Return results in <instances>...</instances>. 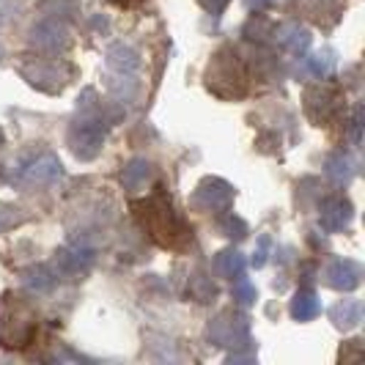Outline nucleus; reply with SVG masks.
Returning <instances> with one entry per match:
<instances>
[{
	"label": "nucleus",
	"mask_w": 365,
	"mask_h": 365,
	"mask_svg": "<svg viewBox=\"0 0 365 365\" xmlns=\"http://www.w3.org/2000/svg\"><path fill=\"white\" fill-rule=\"evenodd\" d=\"M351 143H360L363 140V108L354 110V115H351Z\"/></svg>",
	"instance_id": "nucleus-24"
},
{
	"label": "nucleus",
	"mask_w": 365,
	"mask_h": 365,
	"mask_svg": "<svg viewBox=\"0 0 365 365\" xmlns=\"http://www.w3.org/2000/svg\"><path fill=\"white\" fill-rule=\"evenodd\" d=\"M36 335V311L17 294H3L0 299V346L25 349Z\"/></svg>",
	"instance_id": "nucleus-2"
},
{
	"label": "nucleus",
	"mask_w": 365,
	"mask_h": 365,
	"mask_svg": "<svg viewBox=\"0 0 365 365\" xmlns=\"http://www.w3.org/2000/svg\"><path fill=\"white\" fill-rule=\"evenodd\" d=\"M269 245H272V242H269V237L258 239V250L253 253V267H256V269H261V267L267 264V256H269Z\"/></svg>",
	"instance_id": "nucleus-23"
},
{
	"label": "nucleus",
	"mask_w": 365,
	"mask_h": 365,
	"mask_svg": "<svg viewBox=\"0 0 365 365\" xmlns=\"http://www.w3.org/2000/svg\"><path fill=\"white\" fill-rule=\"evenodd\" d=\"M360 280H363V269L351 258H338L327 269V283L335 292H354Z\"/></svg>",
	"instance_id": "nucleus-9"
},
{
	"label": "nucleus",
	"mask_w": 365,
	"mask_h": 365,
	"mask_svg": "<svg viewBox=\"0 0 365 365\" xmlns=\"http://www.w3.org/2000/svg\"><path fill=\"white\" fill-rule=\"evenodd\" d=\"M209 335L220 346H234L237 341H242L247 335V319L234 316V313H222L217 322L209 327Z\"/></svg>",
	"instance_id": "nucleus-8"
},
{
	"label": "nucleus",
	"mask_w": 365,
	"mask_h": 365,
	"mask_svg": "<svg viewBox=\"0 0 365 365\" xmlns=\"http://www.w3.org/2000/svg\"><path fill=\"white\" fill-rule=\"evenodd\" d=\"M22 77L31 83V86H36L41 91H61L63 88V83H66V69H61L58 63H50V61H36V63H25L22 69Z\"/></svg>",
	"instance_id": "nucleus-5"
},
{
	"label": "nucleus",
	"mask_w": 365,
	"mask_h": 365,
	"mask_svg": "<svg viewBox=\"0 0 365 365\" xmlns=\"http://www.w3.org/2000/svg\"><path fill=\"white\" fill-rule=\"evenodd\" d=\"M83 110H86V115H80L69 129V146H72L77 160H93L102 151L105 129H102V121L93 115L88 105H83Z\"/></svg>",
	"instance_id": "nucleus-3"
},
{
	"label": "nucleus",
	"mask_w": 365,
	"mask_h": 365,
	"mask_svg": "<svg viewBox=\"0 0 365 365\" xmlns=\"http://www.w3.org/2000/svg\"><path fill=\"white\" fill-rule=\"evenodd\" d=\"M217 272L222 274V277H231V280H237V277H242L245 274V269H247V261H245V256L239 253V250H222L217 256Z\"/></svg>",
	"instance_id": "nucleus-17"
},
{
	"label": "nucleus",
	"mask_w": 365,
	"mask_h": 365,
	"mask_svg": "<svg viewBox=\"0 0 365 365\" xmlns=\"http://www.w3.org/2000/svg\"><path fill=\"white\" fill-rule=\"evenodd\" d=\"M277 41H280L292 55H302L311 47V31H305V28H299V25H283V28L277 31Z\"/></svg>",
	"instance_id": "nucleus-13"
},
{
	"label": "nucleus",
	"mask_w": 365,
	"mask_h": 365,
	"mask_svg": "<svg viewBox=\"0 0 365 365\" xmlns=\"http://www.w3.org/2000/svg\"><path fill=\"white\" fill-rule=\"evenodd\" d=\"M329 319H332V324L338 329H354L363 322V305L357 299H341L329 311Z\"/></svg>",
	"instance_id": "nucleus-12"
},
{
	"label": "nucleus",
	"mask_w": 365,
	"mask_h": 365,
	"mask_svg": "<svg viewBox=\"0 0 365 365\" xmlns=\"http://www.w3.org/2000/svg\"><path fill=\"white\" fill-rule=\"evenodd\" d=\"M148 179H151V165L146 160H140V157L127 163V168L121 170V184L127 190H143L148 184Z\"/></svg>",
	"instance_id": "nucleus-14"
},
{
	"label": "nucleus",
	"mask_w": 365,
	"mask_h": 365,
	"mask_svg": "<svg viewBox=\"0 0 365 365\" xmlns=\"http://www.w3.org/2000/svg\"><path fill=\"white\" fill-rule=\"evenodd\" d=\"M61 173H63V168H61V160L55 157L53 151H38V154L28 157L25 163L19 165L17 179L28 184H47L55 182Z\"/></svg>",
	"instance_id": "nucleus-4"
},
{
	"label": "nucleus",
	"mask_w": 365,
	"mask_h": 365,
	"mask_svg": "<svg viewBox=\"0 0 365 365\" xmlns=\"http://www.w3.org/2000/svg\"><path fill=\"white\" fill-rule=\"evenodd\" d=\"M132 212H135V220L140 222V228L154 239V245L173 250V253H184L192 245V228L176 212L165 187H157L154 195L132 203Z\"/></svg>",
	"instance_id": "nucleus-1"
},
{
	"label": "nucleus",
	"mask_w": 365,
	"mask_h": 365,
	"mask_svg": "<svg viewBox=\"0 0 365 365\" xmlns=\"http://www.w3.org/2000/svg\"><path fill=\"white\" fill-rule=\"evenodd\" d=\"M305 66H308V72L313 77H327L332 69H335V53L332 50H319V53H313L308 61H305Z\"/></svg>",
	"instance_id": "nucleus-18"
},
{
	"label": "nucleus",
	"mask_w": 365,
	"mask_h": 365,
	"mask_svg": "<svg viewBox=\"0 0 365 365\" xmlns=\"http://www.w3.org/2000/svg\"><path fill=\"white\" fill-rule=\"evenodd\" d=\"M115 6H121V9H135V6H140L143 0H113Z\"/></svg>",
	"instance_id": "nucleus-26"
},
{
	"label": "nucleus",
	"mask_w": 365,
	"mask_h": 365,
	"mask_svg": "<svg viewBox=\"0 0 365 365\" xmlns=\"http://www.w3.org/2000/svg\"><path fill=\"white\" fill-rule=\"evenodd\" d=\"M195 201L201 203L203 209H212V212H228L231 201H234V190L222 179H203L195 190Z\"/></svg>",
	"instance_id": "nucleus-6"
},
{
	"label": "nucleus",
	"mask_w": 365,
	"mask_h": 365,
	"mask_svg": "<svg viewBox=\"0 0 365 365\" xmlns=\"http://www.w3.org/2000/svg\"><path fill=\"white\" fill-rule=\"evenodd\" d=\"M234 299H237L239 305H253L258 299V294H256V286H250L247 280H242V277H237V286H234Z\"/></svg>",
	"instance_id": "nucleus-20"
},
{
	"label": "nucleus",
	"mask_w": 365,
	"mask_h": 365,
	"mask_svg": "<svg viewBox=\"0 0 365 365\" xmlns=\"http://www.w3.org/2000/svg\"><path fill=\"white\" fill-rule=\"evenodd\" d=\"M215 294H217L215 283H212V280H206L203 274H195V277L190 280V297H192V299H198V302H209Z\"/></svg>",
	"instance_id": "nucleus-19"
},
{
	"label": "nucleus",
	"mask_w": 365,
	"mask_h": 365,
	"mask_svg": "<svg viewBox=\"0 0 365 365\" xmlns=\"http://www.w3.org/2000/svg\"><path fill=\"white\" fill-rule=\"evenodd\" d=\"M201 3L206 6V9H209V11H220V9H222L228 0H201Z\"/></svg>",
	"instance_id": "nucleus-25"
},
{
	"label": "nucleus",
	"mask_w": 365,
	"mask_h": 365,
	"mask_svg": "<svg viewBox=\"0 0 365 365\" xmlns=\"http://www.w3.org/2000/svg\"><path fill=\"white\" fill-rule=\"evenodd\" d=\"M31 41L36 44L38 50L58 53V50H63V47L69 44V31H66V25L58 22V19H44V22H38L36 28L31 31Z\"/></svg>",
	"instance_id": "nucleus-7"
},
{
	"label": "nucleus",
	"mask_w": 365,
	"mask_h": 365,
	"mask_svg": "<svg viewBox=\"0 0 365 365\" xmlns=\"http://www.w3.org/2000/svg\"><path fill=\"white\" fill-rule=\"evenodd\" d=\"M351 217H354L351 203L344 201V198H332V201L322 206V228L329 231V234H338V231L349 228Z\"/></svg>",
	"instance_id": "nucleus-10"
},
{
	"label": "nucleus",
	"mask_w": 365,
	"mask_h": 365,
	"mask_svg": "<svg viewBox=\"0 0 365 365\" xmlns=\"http://www.w3.org/2000/svg\"><path fill=\"white\" fill-rule=\"evenodd\" d=\"M25 283L34 286V289H50V286H53V274L47 272V267H36V269L28 272Z\"/></svg>",
	"instance_id": "nucleus-21"
},
{
	"label": "nucleus",
	"mask_w": 365,
	"mask_h": 365,
	"mask_svg": "<svg viewBox=\"0 0 365 365\" xmlns=\"http://www.w3.org/2000/svg\"><path fill=\"white\" fill-rule=\"evenodd\" d=\"M324 170H327V176L332 179V182L346 184L349 179L354 176V163H351V157H349V154L338 151V154H329V157H327Z\"/></svg>",
	"instance_id": "nucleus-16"
},
{
	"label": "nucleus",
	"mask_w": 365,
	"mask_h": 365,
	"mask_svg": "<svg viewBox=\"0 0 365 365\" xmlns=\"http://www.w3.org/2000/svg\"><path fill=\"white\" fill-rule=\"evenodd\" d=\"M108 66L113 72H118L121 77H132L140 69V55L135 53L129 44H113L108 50Z\"/></svg>",
	"instance_id": "nucleus-11"
},
{
	"label": "nucleus",
	"mask_w": 365,
	"mask_h": 365,
	"mask_svg": "<svg viewBox=\"0 0 365 365\" xmlns=\"http://www.w3.org/2000/svg\"><path fill=\"white\" fill-rule=\"evenodd\" d=\"M322 313V299L313 292H299L292 299V316L297 322H311Z\"/></svg>",
	"instance_id": "nucleus-15"
},
{
	"label": "nucleus",
	"mask_w": 365,
	"mask_h": 365,
	"mask_svg": "<svg viewBox=\"0 0 365 365\" xmlns=\"http://www.w3.org/2000/svg\"><path fill=\"white\" fill-rule=\"evenodd\" d=\"M220 228L225 231V237H231V239H234V237L242 239L245 234H247V225H245V222H242L237 215H228V217L220 222Z\"/></svg>",
	"instance_id": "nucleus-22"
},
{
	"label": "nucleus",
	"mask_w": 365,
	"mask_h": 365,
	"mask_svg": "<svg viewBox=\"0 0 365 365\" xmlns=\"http://www.w3.org/2000/svg\"><path fill=\"white\" fill-rule=\"evenodd\" d=\"M0 146H3V132H0Z\"/></svg>",
	"instance_id": "nucleus-27"
}]
</instances>
